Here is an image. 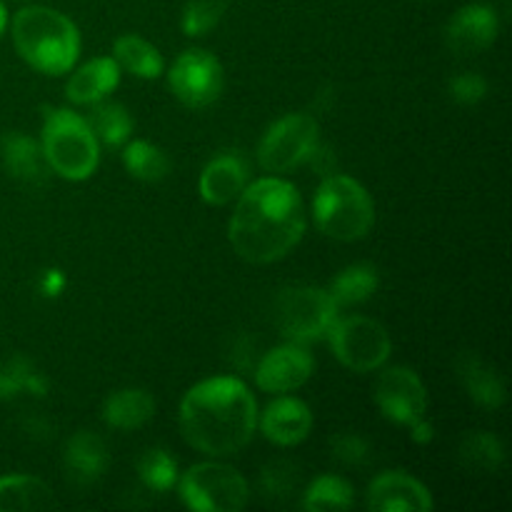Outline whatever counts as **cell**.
Listing matches in <instances>:
<instances>
[{
    "mask_svg": "<svg viewBox=\"0 0 512 512\" xmlns=\"http://www.w3.org/2000/svg\"><path fill=\"white\" fill-rule=\"evenodd\" d=\"M305 233V205L288 180L263 178L240 193L230 218V245L243 260L268 265L285 258Z\"/></svg>",
    "mask_w": 512,
    "mask_h": 512,
    "instance_id": "obj_1",
    "label": "cell"
},
{
    "mask_svg": "<svg viewBox=\"0 0 512 512\" xmlns=\"http://www.w3.org/2000/svg\"><path fill=\"white\" fill-rule=\"evenodd\" d=\"M258 428V405L238 378H210L193 385L180 403L185 443L210 458L240 453Z\"/></svg>",
    "mask_w": 512,
    "mask_h": 512,
    "instance_id": "obj_2",
    "label": "cell"
},
{
    "mask_svg": "<svg viewBox=\"0 0 512 512\" xmlns=\"http://www.w3.org/2000/svg\"><path fill=\"white\" fill-rule=\"evenodd\" d=\"M13 43L20 58L45 75L68 73L80 53V33L73 20L43 5L15 13Z\"/></svg>",
    "mask_w": 512,
    "mask_h": 512,
    "instance_id": "obj_3",
    "label": "cell"
},
{
    "mask_svg": "<svg viewBox=\"0 0 512 512\" xmlns=\"http://www.w3.org/2000/svg\"><path fill=\"white\" fill-rule=\"evenodd\" d=\"M43 158L65 180H88L98 168V138L88 120L65 108H45Z\"/></svg>",
    "mask_w": 512,
    "mask_h": 512,
    "instance_id": "obj_4",
    "label": "cell"
},
{
    "mask_svg": "<svg viewBox=\"0 0 512 512\" xmlns=\"http://www.w3.org/2000/svg\"><path fill=\"white\" fill-rule=\"evenodd\" d=\"M315 225L333 240H360L373 230L375 203L368 190L348 175H328L313 200Z\"/></svg>",
    "mask_w": 512,
    "mask_h": 512,
    "instance_id": "obj_5",
    "label": "cell"
},
{
    "mask_svg": "<svg viewBox=\"0 0 512 512\" xmlns=\"http://www.w3.org/2000/svg\"><path fill=\"white\" fill-rule=\"evenodd\" d=\"M340 305L328 290L293 288L275 300V325L288 343H313L325 338L335 325Z\"/></svg>",
    "mask_w": 512,
    "mask_h": 512,
    "instance_id": "obj_6",
    "label": "cell"
},
{
    "mask_svg": "<svg viewBox=\"0 0 512 512\" xmlns=\"http://www.w3.org/2000/svg\"><path fill=\"white\" fill-rule=\"evenodd\" d=\"M180 498L198 512H238L248 505V480L225 463H198L180 478Z\"/></svg>",
    "mask_w": 512,
    "mask_h": 512,
    "instance_id": "obj_7",
    "label": "cell"
},
{
    "mask_svg": "<svg viewBox=\"0 0 512 512\" xmlns=\"http://www.w3.org/2000/svg\"><path fill=\"white\" fill-rule=\"evenodd\" d=\"M328 335L335 358L353 373H373L383 368L393 353L388 330L365 315L338 318Z\"/></svg>",
    "mask_w": 512,
    "mask_h": 512,
    "instance_id": "obj_8",
    "label": "cell"
},
{
    "mask_svg": "<svg viewBox=\"0 0 512 512\" xmlns=\"http://www.w3.org/2000/svg\"><path fill=\"white\" fill-rule=\"evenodd\" d=\"M318 145V123L313 115L290 113L268 128L258 148L260 168L268 173H288L308 163Z\"/></svg>",
    "mask_w": 512,
    "mask_h": 512,
    "instance_id": "obj_9",
    "label": "cell"
},
{
    "mask_svg": "<svg viewBox=\"0 0 512 512\" xmlns=\"http://www.w3.org/2000/svg\"><path fill=\"white\" fill-rule=\"evenodd\" d=\"M170 90L188 108H208L223 93V68L215 55L205 50H185L168 73Z\"/></svg>",
    "mask_w": 512,
    "mask_h": 512,
    "instance_id": "obj_10",
    "label": "cell"
},
{
    "mask_svg": "<svg viewBox=\"0 0 512 512\" xmlns=\"http://www.w3.org/2000/svg\"><path fill=\"white\" fill-rule=\"evenodd\" d=\"M373 398L385 418L405 428L425 418V410H428V393H425L423 380L415 370L403 368V365L385 368L378 375Z\"/></svg>",
    "mask_w": 512,
    "mask_h": 512,
    "instance_id": "obj_11",
    "label": "cell"
},
{
    "mask_svg": "<svg viewBox=\"0 0 512 512\" xmlns=\"http://www.w3.org/2000/svg\"><path fill=\"white\" fill-rule=\"evenodd\" d=\"M315 370L313 355L300 343H285L270 350L255 368V383L265 393H290L303 388Z\"/></svg>",
    "mask_w": 512,
    "mask_h": 512,
    "instance_id": "obj_12",
    "label": "cell"
},
{
    "mask_svg": "<svg viewBox=\"0 0 512 512\" xmlns=\"http://www.w3.org/2000/svg\"><path fill=\"white\" fill-rule=\"evenodd\" d=\"M498 15L488 5H465L445 28V43L458 55H475L490 48L498 38Z\"/></svg>",
    "mask_w": 512,
    "mask_h": 512,
    "instance_id": "obj_13",
    "label": "cell"
},
{
    "mask_svg": "<svg viewBox=\"0 0 512 512\" xmlns=\"http://www.w3.org/2000/svg\"><path fill=\"white\" fill-rule=\"evenodd\" d=\"M368 508L373 512H425L433 508V498L423 483L393 470L370 483Z\"/></svg>",
    "mask_w": 512,
    "mask_h": 512,
    "instance_id": "obj_14",
    "label": "cell"
},
{
    "mask_svg": "<svg viewBox=\"0 0 512 512\" xmlns=\"http://www.w3.org/2000/svg\"><path fill=\"white\" fill-rule=\"evenodd\" d=\"M250 168L243 155L223 153L210 160L200 173V195L208 205H228L248 188Z\"/></svg>",
    "mask_w": 512,
    "mask_h": 512,
    "instance_id": "obj_15",
    "label": "cell"
},
{
    "mask_svg": "<svg viewBox=\"0 0 512 512\" xmlns=\"http://www.w3.org/2000/svg\"><path fill=\"white\" fill-rule=\"evenodd\" d=\"M260 428L263 435L275 445H290L303 443L313 430V413L308 405L298 398H278L265 408L263 418H260Z\"/></svg>",
    "mask_w": 512,
    "mask_h": 512,
    "instance_id": "obj_16",
    "label": "cell"
},
{
    "mask_svg": "<svg viewBox=\"0 0 512 512\" xmlns=\"http://www.w3.org/2000/svg\"><path fill=\"white\" fill-rule=\"evenodd\" d=\"M63 460L65 470H68L75 483L90 485L103 478V473L108 470V445L103 443L100 435L90 433V430H80L65 443Z\"/></svg>",
    "mask_w": 512,
    "mask_h": 512,
    "instance_id": "obj_17",
    "label": "cell"
},
{
    "mask_svg": "<svg viewBox=\"0 0 512 512\" xmlns=\"http://www.w3.org/2000/svg\"><path fill=\"white\" fill-rule=\"evenodd\" d=\"M120 83V65L115 58H95L73 73L65 95L75 105H95L108 98Z\"/></svg>",
    "mask_w": 512,
    "mask_h": 512,
    "instance_id": "obj_18",
    "label": "cell"
},
{
    "mask_svg": "<svg viewBox=\"0 0 512 512\" xmlns=\"http://www.w3.org/2000/svg\"><path fill=\"white\" fill-rule=\"evenodd\" d=\"M455 373L465 393L483 408H500L505 403V383L498 370L490 368L483 358L475 353H463L455 360Z\"/></svg>",
    "mask_w": 512,
    "mask_h": 512,
    "instance_id": "obj_19",
    "label": "cell"
},
{
    "mask_svg": "<svg viewBox=\"0 0 512 512\" xmlns=\"http://www.w3.org/2000/svg\"><path fill=\"white\" fill-rule=\"evenodd\" d=\"M0 155H3L5 170H8L15 180H23V183H43L45 180V165L48 163H45L40 143L30 138V135H3Z\"/></svg>",
    "mask_w": 512,
    "mask_h": 512,
    "instance_id": "obj_20",
    "label": "cell"
},
{
    "mask_svg": "<svg viewBox=\"0 0 512 512\" xmlns=\"http://www.w3.org/2000/svg\"><path fill=\"white\" fill-rule=\"evenodd\" d=\"M58 505L53 490L33 475H8L0 478V512L50 510Z\"/></svg>",
    "mask_w": 512,
    "mask_h": 512,
    "instance_id": "obj_21",
    "label": "cell"
},
{
    "mask_svg": "<svg viewBox=\"0 0 512 512\" xmlns=\"http://www.w3.org/2000/svg\"><path fill=\"white\" fill-rule=\"evenodd\" d=\"M155 415V400L140 388H125L103 405V420L115 430H138Z\"/></svg>",
    "mask_w": 512,
    "mask_h": 512,
    "instance_id": "obj_22",
    "label": "cell"
},
{
    "mask_svg": "<svg viewBox=\"0 0 512 512\" xmlns=\"http://www.w3.org/2000/svg\"><path fill=\"white\" fill-rule=\"evenodd\" d=\"M115 63L120 68H125L128 73H133L135 78L153 80L163 73L165 63L163 55L158 53L155 45H150L148 40L138 38V35H120L115 40Z\"/></svg>",
    "mask_w": 512,
    "mask_h": 512,
    "instance_id": "obj_23",
    "label": "cell"
},
{
    "mask_svg": "<svg viewBox=\"0 0 512 512\" xmlns=\"http://www.w3.org/2000/svg\"><path fill=\"white\" fill-rule=\"evenodd\" d=\"M378 285H380L378 270H375L373 265L360 263V265H348L345 270H340V273L335 275L328 293L333 295L335 303L343 308V305H358V303H365L368 298H373Z\"/></svg>",
    "mask_w": 512,
    "mask_h": 512,
    "instance_id": "obj_24",
    "label": "cell"
},
{
    "mask_svg": "<svg viewBox=\"0 0 512 512\" xmlns=\"http://www.w3.org/2000/svg\"><path fill=\"white\" fill-rule=\"evenodd\" d=\"M20 393L45 398L48 378L25 358H10L0 363V400H10Z\"/></svg>",
    "mask_w": 512,
    "mask_h": 512,
    "instance_id": "obj_25",
    "label": "cell"
},
{
    "mask_svg": "<svg viewBox=\"0 0 512 512\" xmlns=\"http://www.w3.org/2000/svg\"><path fill=\"white\" fill-rule=\"evenodd\" d=\"M123 163L133 178L145 180V183H158L170 170L168 155L148 140H133V143L125 145Z\"/></svg>",
    "mask_w": 512,
    "mask_h": 512,
    "instance_id": "obj_26",
    "label": "cell"
},
{
    "mask_svg": "<svg viewBox=\"0 0 512 512\" xmlns=\"http://www.w3.org/2000/svg\"><path fill=\"white\" fill-rule=\"evenodd\" d=\"M353 485L338 475H320L303 495V508L313 512L353 508Z\"/></svg>",
    "mask_w": 512,
    "mask_h": 512,
    "instance_id": "obj_27",
    "label": "cell"
},
{
    "mask_svg": "<svg viewBox=\"0 0 512 512\" xmlns=\"http://www.w3.org/2000/svg\"><path fill=\"white\" fill-rule=\"evenodd\" d=\"M88 125L95 133V138H100L105 145H110V148L125 145L130 133H133V118H130L128 110L118 103L95 105L93 113H90L88 118Z\"/></svg>",
    "mask_w": 512,
    "mask_h": 512,
    "instance_id": "obj_28",
    "label": "cell"
},
{
    "mask_svg": "<svg viewBox=\"0 0 512 512\" xmlns=\"http://www.w3.org/2000/svg\"><path fill=\"white\" fill-rule=\"evenodd\" d=\"M503 460V443L490 433H473L460 443V463L473 473H498Z\"/></svg>",
    "mask_w": 512,
    "mask_h": 512,
    "instance_id": "obj_29",
    "label": "cell"
},
{
    "mask_svg": "<svg viewBox=\"0 0 512 512\" xmlns=\"http://www.w3.org/2000/svg\"><path fill=\"white\" fill-rule=\"evenodd\" d=\"M138 475L143 485L153 493H168L178 483V463L173 455L163 448H150L140 455Z\"/></svg>",
    "mask_w": 512,
    "mask_h": 512,
    "instance_id": "obj_30",
    "label": "cell"
},
{
    "mask_svg": "<svg viewBox=\"0 0 512 512\" xmlns=\"http://www.w3.org/2000/svg\"><path fill=\"white\" fill-rule=\"evenodd\" d=\"M228 3L230 0H188L183 8V18H180L183 33L190 38L210 33L228 10Z\"/></svg>",
    "mask_w": 512,
    "mask_h": 512,
    "instance_id": "obj_31",
    "label": "cell"
},
{
    "mask_svg": "<svg viewBox=\"0 0 512 512\" xmlns=\"http://www.w3.org/2000/svg\"><path fill=\"white\" fill-rule=\"evenodd\" d=\"M260 488L270 498H285V495L293 493L298 488V470L290 463H270L263 470V478H260Z\"/></svg>",
    "mask_w": 512,
    "mask_h": 512,
    "instance_id": "obj_32",
    "label": "cell"
},
{
    "mask_svg": "<svg viewBox=\"0 0 512 512\" xmlns=\"http://www.w3.org/2000/svg\"><path fill=\"white\" fill-rule=\"evenodd\" d=\"M330 450H333V458L340 460L343 465H363L368 460L370 448L360 435L353 433H340L330 440Z\"/></svg>",
    "mask_w": 512,
    "mask_h": 512,
    "instance_id": "obj_33",
    "label": "cell"
},
{
    "mask_svg": "<svg viewBox=\"0 0 512 512\" xmlns=\"http://www.w3.org/2000/svg\"><path fill=\"white\" fill-rule=\"evenodd\" d=\"M488 93V83L483 75L478 73H463L458 78L450 80V95L458 100L460 105H475L485 98Z\"/></svg>",
    "mask_w": 512,
    "mask_h": 512,
    "instance_id": "obj_34",
    "label": "cell"
},
{
    "mask_svg": "<svg viewBox=\"0 0 512 512\" xmlns=\"http://www.w3.org/2000/svg\"><path fill=\"white\" fill-rule=\"evenodd\" d=\"M38 290L45 295V298H55L65 290V275L60 270H45L38 280Z\"/></svg>",
    "mask_w": 512,
    "mask_h": 512,
    "instance_id": "obj_35",
    "label": "cell"
},
{
    "mask_svg": "<svg viewBox=\"0 0 512 512\" xmlns=\"http://www.w3.org/2000/svg\"><path fill=\"white\" fill-rule=\"evenodd\" d=\"M433 435H435L433 425H430L425 418H420L418 423L410 425V438H413L415 443H420V445L430 443V440H433Z\"/></svg>",
    "mask_w": 512,
    "mask_h": 512,
    "instance_id": "obj_36",
    "label": "cell"
},
{
    "mask_svg": "<svg viewBox=\"0 0 512 512\" xmlns=\"http://www.w3.org/2000/svg\"><path fill=\"white\" fill-rule=\"evenodd\" d=\"M5 25H8V13H5V5L0 3V35L5 33Z\"/></svg>",
    "mask_w": 512,
    "mask_h": 512,
    "instance_id": "obj_37",
    "label": "cell"
}]
</instances>
